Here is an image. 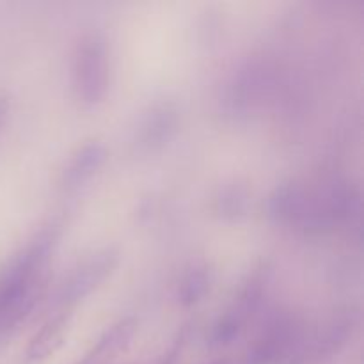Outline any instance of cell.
Returning a JSON list of instances; mask_svg holds the SVG:
<instances>
[{
  "instance_id": "cell-1",
  "label": "cell",
  "mask_w": 364,
  "mask_h": 364,
  "mask_svg": "<svg viewBox=\"0 0 364 364\" xmlns=\"http://www.w3.org/2000/svg\"><path fill=\"white\" fill-rule=\"evenodd\" d=\"M110 66L107 39L98 32H89L78 41L71 64V87L75 98L84 107L103 102L109 91Z\"/></svg>"
},
{
  "instance_id": "cell-2",
  "label": "cell",
  "mask_w": 364,
  "mask_h": 364,
  "mask_svg": "<svg viewBox=\"0 0 364 364\" xmlns=\"http://www.w3.org/2000/svg\"><path fill=\"white\" fill-rule=\"evenodd\" d=\"M361 196L355 185L345 178H331L308 194V208L301 226L311 233L334 230L352 220L359 212Z\"/></svg>"
},
{
  "instance_id": "cell-3",
  "label": "cell",
  "mask_w": 364,
  "mask_h": 364,
  "mask_svg": "<svg viewBox=\"0 0 364 364\" xmlns=\"http://www.w3.org/2000/svg\"><path fill=\"white\" fill-rule=\"evenodd\" d=\"M117 262H119V251L116 247H105L96 251L85 262H82L64 281L60 290L57 291L53 306L59 308L60 311H71L75 304L91 295L112 274Z\"/></svg>"
},
{
  "instance_id": "cell-4",
  "label": "cell",
  "mask_w": 364,
  "mask_h": 364,
  "mask_svg": "<svg viewBox=\"0 0 364 364\" xmlns=\"http://www.w3.org/2000/svg\"><path fill=\"white\" fill-rule=\"evenodd\" d=\"M301 334V323L294 315L284 311L274 313L262 327L259 338L255 341L242 364L274 363L279 355L287 354L294 347Z\"/></svg>"
},
{
  "instance_id": "cell-5",
  "label": "cell",
  "mask_w": 364,
  "mask_h": 364,
  "mask_svg": "<svg viewBox=\"0 0 364 364\" xmlns=\"http://www.w3.org/2000/svg\"><path fill=\"white\" fill-rule=\"evenodd\" d=\"M180 112L176 103L160 100L149 105L135 130V146L141 153H155L162 149L176 135Z\"/></svg>"
},
{
  "instance_id": "cell-6",
  "label": "cell",
  "mask_w": 364,
  "mask_h": 364,
  "mask_svg": "<svg viewBox=\"0 0 364 364\" xmlns=\"http://www.w3.org/2000/svg\"><path fill=\"white\" fill-rule=\"evenodd\" d=\"M309 188L297 181L277 185L267 199V213L272 223L281 226H301L308 208Z\"/></svg>"
},
{
  "instance_id": "cell-7",
  "label": "cell",
  "mask_w": 364,
  "mask_h": 364,
  "mask_svg": "<svg viewBox=\"0 0 364 364\" xmlns=\"http://www.w3.org/2000/svg\"><path fill=\"white\" fill-rule=\"evenodd\" d=\"M270 277H272V269H270L269 263H262L259 267H256L249 274L247 279L242 283L240 290L237 291L233 302L228 308V313H231L235 318L240 320L245 326L262 309L267 291H269Z\"/></svg>"
},
{
  "instance_id": "cell-8",
  "label": "cell",
  "mask_w": 364,
  "mask_h": 364,
  "mask_svg": "<svg viewBox=\"0 0 364 364\" xmlns=\"http://www.w3.org/2000/svg\"><path fill=\"white\" fill-rule=\"evenodd\" d=\"M107 148L100 141L85 142L77 149L64 169L63 181L68 188H77L87 183L107 162Z\"/></svg>"
},
{
  "instance_id": "cell-9",
  "label": "cell",
  "mask_w": 364,
  "mask_h": 364,
  "mask_svg": "<svg viewBox=\"0 0 364 364\" xmlns=\"http://www.w3.org/2000/svg\"><path fill=\"white\" fill-rule=\"evenodd\" d=\"M213 287V270L208 263L196 262L181 274L176 287V299L181 306L199 304Z\"/></svg>"
},
{
  "instance_id": "cell-10",
  "label": "cell",
  "mask_w": 364,
  "mask_h": 364,
  "mask_svg": "<svg viewBox=\"0 0 364 364\" xmlns=\"http://www.w3.org/2000/svg\"><path fill=\"white\" fill-rule=\"evenodd\" d=\"M71 313L70 311H59L36 333L27 348V359L28 361H41V359L48 358L50 354L57 350V347L63 341L64 334H66L68 326H70Z\"/></svg>"
},
{
  "instance_id": "cell-11",
  "label": "cell",
  "mask_w": 364,
  "mask_h": 364,
  "mask_svg": "<svg viewBox=\"0 0 364 364\" xmlns=\"http://www.w3.org/2000/svg\"><path fill=\"white\" fill-rule=\"evenodd\" d=\"M135 331H137V320L134 316H124V318L117 320L116 323L107 327L96 347L92 348V354L84 363L91 364L92 361H100V359H107L110 355L117 354L130 343Z\"/></svg>"
},
{
  "instance_id": "cell-12",
  "label": "cell",
  "mask_w": 364,
  "mask_h": 364,
  "mask_svg": "<svg viewBox=\"0 0 364 364\" xmlns=\"http://www.w3.org/2000/svg\"><path fill=\"white\" fill-rule=\"evenodd\" d=\"M249 205H251V192L245 185L238 181H231L219 188L213 201V210L224 219L235 220L245 215Z\"/></svg>"
},
{
  "instance_id": "cell-13",
  "label": "cell",
  "mask_w": 364,
  "mask_h": 364,
  "mask_svg": "<svg viewBox=\"0 0 364 364\" xmlns=\"http://www.w3.org/2000/svg\"><path fill=\"white\" fill-rule=\"evenodd\" d=\"M355 326L354 313H341V315L334 316L329 322V326L322 331V338H320V348L323 350H334L338 345L345 343L348 334H352V329Z\"/></svg>"
},
{
  "instance_id": "cell-14",
  "label": "cell",
  "mask_w": 364,
  "mask_h": 364,
  "mask_svg": "<svg viewBox=\"0 0 364 364\" xmlns=\"http://www.w3.org/2000/svg\"><path fill=\"white\" fill-rule=\"evenodd\" d=\"M244 327L245 326L240 320H237L231 313L226 311L213 322L212 329H210L208 333V345L215 348L228 347V345H231L238 336H240Z\"/></svg>"
},
{
  "instance_id": "cell-15",
  "label": "cell",
  "mask_w": 364,
  "mask_h": 364,
  "mask_svg": "<svg viewBox=\"0 0 364 364\" xmlns=\"http://www.w3.org/2000/svg\"><path fill=\"white\" fill-rule=\"evenodd\" d=\"M9 110H11L9 98H7V96L0 95V130H2L4 124H6L7 116H9Z\"/></svg>"
},
{
  "instance_id": "cell-16",
  "label": "cell",
  "mask_w": 364,
  "mask_h": 364,
  "mask_svg": "<svg viewBox=\"0 0 364 364\" xmlns=\"http://www.w3.org/2000/svg\"><path fill=\"white\" fill-rule=\"evenodd\" d=\"M210 364H231V363L228 361V359H217V361H213V363H210Z\"/></svg>"
},
{
  "instance_id": "cell-17",
  "label": "cell",
  "mask_w": 364,
  "mask_h": 364,
  "mask_svg": "<svg viewBox=\"0 0 364 364\" xmlns=\"http://www.w3.org/2000/svg\"><path fill=\"white\" fill-rule=\"evenodd\" d=\"M84 364H85V363H84Z\"/></svg>"
}]
</instances>
